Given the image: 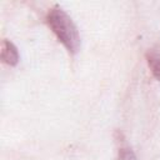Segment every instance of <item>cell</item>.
<instances>
[{
    "label": "cell",
    "mask_w": 160,
    "mask_h": 160,
    "mask_svg": "<svg viewBox=\"0 0 160 160\" xmlns=\"http://www.w3.org/2000/svg\"><path fill=\"white\" fill-rule=\"evenodd\" d=\"M146 61L154 78L160 81V42L146 51Z\"/></svg>",
    "instance_id": "7a4b0ae2"
},
{
    "label": "cell",
    "mask_w": 160,
    "mask_h": 160,
    "mask_svg": "<svg viewBox=\"0 0 160 160\" xmlns=\"http://www.w3.org/2000/svg\"><path fill=\"white\" fill-rule=\"evenodd\" d=\"M1 60L10 66H15L19 62L18 48L9 40H4L1 44Z\"/></svg>",
    "instance_id": "3957f363"
},
{
    "label": "cell",
    "mask_w": 160,
    "mask_h": 160,
    "mask_svg": "<svg viewBox=\"0 0 160 160\" xmlns=\"http://www.w3.org/2000/svg\"><path fill=\"white\" fill-rule=\"evenodd\" d=\"M116 160H136V155L130 146L125 145V146L119 148Z\"/></svg>",
    "instance_id": "277c9868"
},
{
    "label": "cell",
    "mask_w": 160,
    "mask_h": 160,
    "mask_svg": "<svg viewBox=\"0 0 160 160\" xmlns=\"http://www.w3.org/2000/svg\"><path fill=\"white\" fill-rule=\"evenodd\" d=\"M46 24L58 40L70 54H76L80 49V34L72 19L60 6H54L48 11Z\"/></svg>",
    "instance_id": "6da1fadb"
}]
</instances>
